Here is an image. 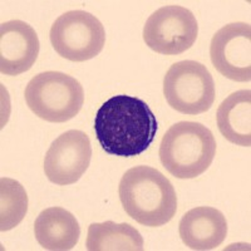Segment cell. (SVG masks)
Wrapping results in <instances>:
<instances>
[{
	"label": "cell",
	"instance_id": "9",
	"mask_svg": "<svg viewBox=\"0 0 251 251\" xmlns=\"http://www.w3.org/2000/svg\"><path fill=\"white\" fill-rule=\"evenodd\" d=\"M91 158L92 146L88 136L78 129H71L50 145L44 158V172L55 185H72L88 170Z\"/></svg>",
	"mask_w": 251,
	"mask_h": 251
},
{
	"label": "cell",
	"instance_id": "6",
	"mask_svg": "<svg viewBox=\"0 0 251 251\" xmlns=\"http://www.w3.org/2000/svg\"><path fill=\"white\" fill-rule=\"evenodd\" d=\"M49 39L60 57L71 62H86L102 51L106 30L96 15L71 10L55 19Z\"/></svg>",
	"mask_w": 251,
	"mask_h": 251
},
{
	"label": "cell",
	"instance_id": "4",
	"mask_svg": "<svg viewBox=\"0 0 251 251\" xmlns=\"http://www.w3.org/2000/svg\"><path fill=\"white\" fill-rule=\"evenodd\" d=\"M24 96L35 116L53 123L75 118L84 103L82 84L75 78L54 71L43 72L31 78Z\"/></svg>",
	"mask_w": 251,
	"mask_h": 251
},
{
	"label": "cell",
	"instance_id": "3",
	"mask_svg": "<svg viewBox=\"0 0 251 251\" xmlns=\"http://www.w3.org/2000/svg\"><path fill=\"white\" fill-rule=\"evenodd\" d=\"M160 160L167 171L181 180L202 175L216 154V141L206 126L178 122L166 132L160 145Z\"/></svg>",
	"mask_w": 251,
	"mask_h": 251
},
{
	"label": "cell",
	"instance_id": "1",
	"mask_svg": "<svg viewBox=\"0 0 251 251\" xmlns=\"http://www.w3.org/2000/svg\"><path fill=\"white\" fill-rule=\"evenodd\" d=\"M157 129L156 116L149 104L126 94L106 100L94 120L98 142L112 156H138L152 145Z\"/></svg>",
	"mask_w": 251,
	"mask_h": 251
},
{
	"label": "cell",
	"instance_id": "8",
	"mask_svg": "<svg viewBox=\"0 0 251 251\" xmlns=\"http://www.w3.org/2000/svg\"><path fill=\"white\" fill-rule=\"evenodd\" d=\"M210 57L216 71L235 82L251 79V28L248 23L223 26L212 37Z\"/></svg>",
	"mask_w": 251,
	"mask_h": 251
},
{
	"label": "cell",
	"instance_id": "7",
	"mask_svg": "<svg viewBox=\"0 0 251 251\" xmlns=\"http://www.w3.org/2000/svg\"><path fill=\"white\" fill-rule=\"evenodd\" d=\"M199 34L196 17L180 5L157 9L143 28L146 46L156 53L177 55L194 46Z\"/></svg>",
	"mask_w": 251,
	"mask_h": 251
},
{
	"label": "cell",
	"instance_id": "2",
	"mask_svg": "<svg viewBox=\"0 0 251 251\" xmlns=\"http://www.w3.org/2000/svg\"><path fill=\"white\" fill-rule=\"evenodd\" d=\"M118 194L127 215L149 227L166 225L177 211V196L172 183L150 166H136L126 171Z\"/></svg>",
	"mask_w": 251,
	"mask_h": 251
},
{
	"label": "cell",
	"instance_id": "10",
	"mask_svg": "<svg viewBox=\"0 0 251 251\" xmlns=\"http://www.w3.org/2000/svg\"><path fill=\"white\" fill-rule=\"evenodd\" d=\"M39 38L23 20H9L0 26V72L19 75L33 67L39 54Z\"/></svg>",
	"mask_w": 251,
	"mask_h": 251
},
{
	"label": "cell",
	"instance_id": "15",
	"mask_svg": "<svg viewBox=\"0 0 251 251\" xmlns=\"http://www.w3.org/2000/svg\"><path fill=\"white\" fill-rule=\"evenodd\" d=\"M28 211V195L18 181L0 180V230L9 231L19 225Z\"/></svg>",
	"mask_w": 251,
	"mask_h": 251
},
{
	"label": "cell",
	"instance_id": "13",
	"mask_svg": "<svg viewBox=\"0 0 251 251\" xmlns=\"http://www.w3.org/2000/svg\"><path fill=\"white\" fill-rule=\"evenodd\" d=\"M220 133L228 142L243 147L251 146V91L231 93L219 106L216 114Z\"/></svg>",
	"mask_w": 251,
	"mask_h": 251
},
{
	"label": "cell",
	"instance_id": "11",
	"mask_svg": "<svg viewBox=\"0 0 251 251\" xmlns=\"http://www.w3.org/2000/svg\"><path fill=\"white\" fill-rule=\"evenodd\" d=\"M178 232L183 244L191 250H214L225 241L227 223L217 208L200 206L183 215Z\"/></svg>",
	"mask_w": 251,
	"mask_h": 251
},
{
	"label": "cell",
	"instance_id": "14",
	"mask_svg": "<svg viewBox=\"0 0 251 251\" xmlns=\"http://www.w3.org/2000/svg\"><path fill=\"white\" fill-rule=\"evenodd\" d=\"M143 237L129 224L113 221L92 224L88 227L87 250L89 251H142Z\"/></svg>",
	"mask_w": 251,
	"mask_h": 251
},
{
	"label": "cell",
	"instance_id": "12",
	"mask_svg": "<svg viewBox=\"0 0 251 251\" xmlns=\"http://www.w3.org/2000/svg\"><path fill=\"white\" fill-rule=\"evenodd\" d=\"M35 239L44 250L68 251L77 245L80 226L73 214L62 207H49L34 223Z\"/></svg>",
	"mask_w": 251,
	"mask_h": 251
},
{
	"label": "cell",
	"instance_id": "5",
	"mask_svg": "<svg viewBox=\"0 0 251 251\" xmlns=\"http://www.w3.org/2000/svg\"><path fill=\"white\" fill-rule=\"evenodd\" d=\"M163 94L170 106L180 113H205L215 102L214 78L202 63L177 62L163 78Z\"/></svg>",
	"mask_w": 251,
	"mask_h": 251
}]
</instances>
